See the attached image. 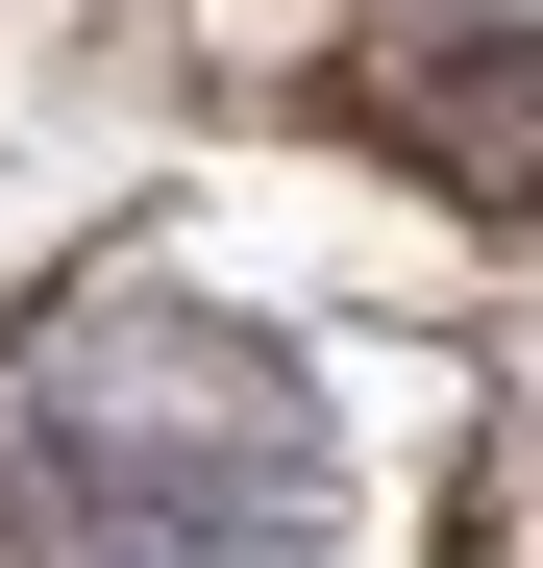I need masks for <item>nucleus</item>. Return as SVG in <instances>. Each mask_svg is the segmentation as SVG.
<instances>
[{
    "instance_id": "nucleus-1",
    "label": "nucleus",
    "mask_w": 543,
    "mask_h": 568,
    "mask_svg": "<svg viewBox=\"0 0 543 568\" xmlns=\"http://www.w3.org/2000/svg\"><path fill=\"white\" fill-rule=\"evenodd\" d=\"M0 495H25L50 568H321L346 544V420L272 322L173 297V272H100L25 346Z\"/></svg>"
},
{
    "instance_id": "nucleus-2",
    "label": "nucleus",
    "mask_w": 543,
    "mask_h": 568,
    "mask_svg": "<svg viewBox=\"0 0 543 568\" xmlns=\"http://www.w3.org/2000/svg\"><path fill=\"white\" fill-rule=\"evenodd\" d=\"M371 124L396 149H444V199H543V50H494V26H444V50H371Z\"/></svg>"
}]
</instances>
